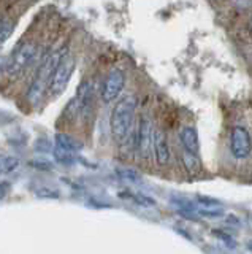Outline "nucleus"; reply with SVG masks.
Listing matches in <instances>:
<instances>
[{
  "label": "nucleus",
  "mask_w": 252,
  "mask_h": 254,
  "mask_svg": "<svg viewBox=\"0 0 252 254\" xmlns=\"http://www.w3.org/2000/svg\"><path fill=\"white\" fill-rule=\"evenodd\" d=\"M11 32H13V26L11 24H2L0 26V50L3 48V45L6 43V40L10 38V35H11Z\"/></svg>",
  "instance_id": "2eb2a0df"
},
{
  "label": "nucleus",
  "mask_w": 252,
  "mask_h": 254,
  "mask_svg": "<svg viewBox=\"0 0 252 254\" xmlns=\"http://www.w3.org/2000/svg\"><path fill=\"white\" fill-rule=\"evenodd\" d=\"M179 138H181V145H183V148L186 151L199 154V149H200L199 135H197V130L194 129V127H191V126L183 127L179 132Z\"/></svg>",
  "instance_id": "6e6552de"
},
{
  "label": "nucleus",
  "mask_w": 252,
  "mask_h": 254,
  "mask_svg": "<svg viewBox=\"0 0 252 254\" xmlns=\"http://www.w3.org/2000/svg\"><path fill=\"white\" fill-rule=\"evenodd\" d=\"M230 151L235 159H246L252 151V138L241 126H236L230 133Z\"/></svg>",
  "instance_id": "39448f33"
},
{
  "label": "nucleus",
  "mask_w": 252,
  "mask_h": 254,
  "mask_svg": "<svg viewBox=\"0 0 252 254\" xmlns=\"http://www.w3.org/2000/svg\"><path fill=\"white\" fill-rule=\"evenodd\" d=\"M35 149L37 151H40V153H48V151L51 149V143L50 140H46V138H38L35 141Z\"/></svg>",
  "instance_id": "a211bd4d"
},
{
  "label": "nucleus",
  "mask_w": 252,
  "mask_h": 254,
  "mask_svg": "<svg viewBox=\"0 0 252 254\" xmlns=\"http://www.w3.org/2000/svg\"><path fill=\"white\" fill-rule=\"evenodd\" d=\"M8 190H10V185H8V183H0V200L6 197Z\"/></svg>",
  "instance_id": "6ab92c4d"
},
{
  "label": "nucleus",
  "mask_w": 252,
  "mask_h": 254,
  "mask_svg": "<svg viewBox=\"0 0 252 254\" xmlns=\"http://www.w3.org/2000/svg\"><path fill=\"white\" fill-rule=\"evenodd\" d=\"M138 105V99L135 95H125L116 103L111 111V133L117 143H124L127 137L132 133L133 129V116Z\"/></svg>",
  "instance_id": "f257e3e1"
},
{
  "label": "nucleus",
  "mask_w": 252,
  "mask_h": 254,
  "mask_svg": "<svg viewBox=\"0 0 252 254\" xmlns=\"http://www.w3.org/2000/svg\"><path fill=\"white\" fill-rule=\"evenodd\" d=\"M197 213H200L202 216L204 218H217V216H222L224 214V210L220 208V206L214 202L211 205H197Z\"/></svg>",
  "instance_id": "f8f14e48"
},
{
  "label": "nucleus",
  "mask_w": 252,
  "mask_h": 254,
  "mask_svg": "<svg viewBox=\"0 0 252 254\" xmlns=\"http://www.w3.org/2000/svg\"><path fill=\"white\" fill-rule=\"evenodd\" d=\"M37 45L32 42H27L24 45H21L11 58L8 59V67H6V73L8 75H18L24 70L30 62L34 61L37 54Z\"/></svg>",
  "instance_id": "7ed1b4c3"
},
{
  "label": "nucleus",
  "mask_w": 252,
  "mask_h": 254,
  "mask_svg": "<svg viewBox=\"0 0 252 254\" xmlns=\"http://www.w3.org/2000/svg\"><path fill=\"white\" fill-rule=\"evenodd\" d=\"M183 164L186 167V170L189 172V175H199L202 172V162H200L199 156H197L195 153H189V151L184 149Z\"/></svg>",
  "instance_id": "9d476101"
},
{
  "label": "nucleus",
  "mask_w": 252,
  "mask_h": 254,
  "mask_svg": "<svg viewBox=\"0 0 252 254\" xmlns=\"http://www.w3.org/2000/svg\"><path fill=\"white\" fill-rule=\"evenodd\" d=\"M137 133V149L141 154V157H149L152 148V138H154V129L152 123L148 116H143L138 123V129L135 130Z\"/></svg>",
  "instance_id": "423d86ee"
},
{
  "label": "nucleus",
  "mask_w": 252,
  "mask_h": 254,
  "mask_svg": "<svg viewBox=\"0 0 252 254\" xmlns=\"http://www.w3.org/2000/svg\"><path fill=\"white\" fill-rule=\"evenodd\" d=\"M19 167V159L14 156H0V177L14 172Z\"/></svg>",
  "instance_id": "9b49d317"
},
{
  "label": "nucleus",
  "mask_w": 252,
  "mask_h": 254,
  "mask_svg": "<svg viewBox=\"0 0 252 254\" xmlns=\"http://www.w3.org/2000/svg\"><path fill=\"white\" fill-rule=\"evenodd\" d=\"M29 164L32 165L34 169H38V170H52V164H51V162H48V161H43V159H37V161H30Z\"/></svg>",
  "instance_id": "f3484780"
},
{
  "label": "nucleus",
  "mask_w": 252,
  "mask_h": 254,
  "mask_svg": "<svg viewBox=\"0 0 252 254\" xmlns=\"http://www.w3.org/2000/svg\"><path fill=\"white\" fill-rule=\"evenodd\" d=\"M152 148L155 153V161L160 167H165L170 161V146H168V137L162 129H154V138H152Z\"/></svg>",
  "instance_id": "0eeeda50"
},
{
  "label": "nucleus",
  "mask_w": 252,
  "mask_h": 254,
  "mask_svg": "<svg viewBox=\"0 0 252 254\" xmlns=\"http://www.w3.org/2000/svg\"><path fill=\"white\" fill-rule=\"evenodd\" d=\"M35 195L37 197H42V198H57L59 192L56 189H50V188H40V189H35Z\"/></svg>",
  "instance_id": "dca6fc26"
},
{
  "label": "nucleus",
  "mask_w": 252,
  "mask_h": 254,
  "mask_svg": "<svg viewBox=\"0 0 252 254\" xmlns=\"http://www.w3.org/2000/svg\"><path fill=\"white\" fill-rule=\"evenodd\" d=\"M125 84V75L124 71L119 68H113L105 78V83L101 86V100L105 103H111L114 102L119 94L124 89Z\"/></svg>",
  "instance_id": "20e7f679"
},
{
  "label": "nucleus",
  "mask_w": 252,
  "mask_h": 254,
  "mask_svg": "<svg viewBox=\"0 0 252 254\" xmlns=\"http://www.w3.org/2000/svg\"><path fill=\"white\" fill-rule=\"evenodd\" d=\"M249 27L252 29V18H251V21H249Z\"/></svg>",
  "instance_id": "412c9836"
},
{
  "label": "nucleus",
  "mask_w": 252,
  "mask_h": 254,
  "mask_svg": "<svg viewBox=\"0 0 252 254\" xmlns=\"http://www.w3.org/2000/svg\"><path fill=\"white\" fill-rule=\"evenodd\" d=\"M75 67H76V61L72 54L65 53L64 58L60 59L57 68L54 70L52 73V78L50 81V86H48V92L51 97H57L62 92L65 91L67 84L70 83V78H72L73 71H75Z\"/></svg>",
  "instance_id": "f03ea898"
},
{
  "label": "nucleus",
  "mask_w": 252,
  "mask_h": 254,
  "mask_svg": "<svg viewBox=\"0 0 252 254\" xmlns=\"http://www.w3.org/2000/svg\"><path fill=\"white\" fill-rule=\"evenodd\" d=\"M116 173L119 175V178H121V180H125V181H133V183H137V181L141 180V175H140L137 170L129 169V167H122V169H117Z\"/></svg>",
  "instance_id": "4468645a"
},
{
  "label": "nucleus",
  "mask_w": 252,
  "mask_h": 254,
  "mask_svg": "<svg viewBox=\"0 0 252 254\" xmlns=\"http://www.w3.org/2000/svg\"><path fill=\"white\" fill-rule=\"evenodd\" d=\"M6 67H8V59H6V58H2V56H0V71H2V70H6Z\"/></svg>",
  "instance_id": "aec40b11"
},
{
  "label": "nucleus",
  "mask_w": 252,
  "mask_h": 254,
  "mask_svg": "<svg viewBox=\"0 0 252 254\" xmlns=\"http://www.w3.org/2000/svg\"><path fill=\"white\" fill-rule=\"evenodd\" d=\"M54 159L62 164V165H72L76 161V153H72V151H65L60 148H54Z\"/></svg>",
  "instance_id": "ddd939ff"
},
{
  "label": "nucleus",
  "mask_w": 252,
  "mask_h": 254,
  "mask_svg": "<svg viewBox=\"0 0 252 254\" xmlns=\"http://www.w3.org/2000/svg\"><path fill=\"white\" fill-rule=\"evenodd\" d=\"M54 140H56V146L60 149L72 151V153H80V151L83 149V143L80 140H76L75 137H72V135H68V133L59 132V133H56Z\"/></svg>",
  "instance_id": "1a4fd4ad"
}]
</instances>
